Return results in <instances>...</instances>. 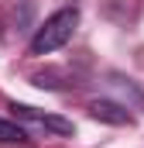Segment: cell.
<instances>
[{"label": "cell", "mask_w": 144, "mask_h": 148, "mask_svg": "<svg viewBox=\"0 0 144 148\" xmlns=\"http://www.w3.org/2000/svg\"><path fill=\"white\" fill-rule=\"evenodd\" d=\"M75 24H79V10L75 7H62L52 17H45V24L31 38V55H52V52H58L75 35Z\"/></svg>", "instance_id": "6da1fadb"}, {"label": "cell", "mask_w": 144, "mask_h": 148, "mask_svg": "<svg viewBox=\"0 0 144 148\" xmlns=\"http://www.w3.org/2000/svg\"><path fill=\"white\" fill-rule=\"evenodd\" d=\"M10 110H14V117L31 121V124H41V127H48V131H55V134H72V131H75L72 121L58 117V114H45V110H38V107H28V103H10Z\"/></svg>", "instance_id": "7a4b0ae2"}, {"label": "cell", "mask_w": 144, "mask_h": 148, "mask_svg": "<svg viewBox=\"0 0 144 148\" xmlns=\"http://www.w3.org/2000/svg\"><path fill=\"white\" fill-rule=\"evenodd\" d=\"M89 114L96 121H103V124H113V127H130L134 124V114L127 107H120V103H113V100H93Z\"/></svg>", "instance_id": "3957f363"}, {"label": "cell", "mask_w": 144, "mask_h": 148, "mask_svg": "<svg viewBox=\"0 0 144 148\" xmlns=\"http://www.w3.org/2000/svg\"><path fill=\"white\" fill-rule=\"evenodd\" d=\"M0 141H3V145H24V141H28V131H24L21 124H10V121L0 117Z\"/></svg>", "instance_id": "277c9868"}]
</instances>
